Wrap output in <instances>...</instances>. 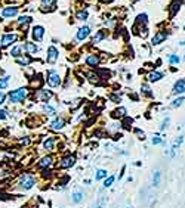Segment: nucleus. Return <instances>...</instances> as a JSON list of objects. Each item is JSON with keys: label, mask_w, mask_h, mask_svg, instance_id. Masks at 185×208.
Returning a JSON list of instances; mask_svg holds the SVG:
<instances>
[{"label": "nucleus", "mask_w": 185, "mask_h": 208, "mask_svg": "<svg viewBox=\"0 0 185 208\" xmlns=\"http://www.w3.org/2000/svg\"><path fill=\"white\" fill-rule=\"evenodd\" d=\"M27 94H28V90L24 89V87H21V89H16V90L9 92L7 97H9V102L10 103H18V102H22L27 97Z\"/></svg>", "instance_id": "f257e3e1"}, {"label": "nucleus", "mask_w": 185, "mask_h": 208, "mask_svg": "<svg viewBox=\"0 0 185 208\" xmlns=\"http://www.w3.org/2000/svg\"><path fill=\"white\" fill-rule=\"evenodd\" d=\"M18 185H19V189H22V190H30V189L36 185V177H34L33 174H22V176L19 177Z\"/></svg>", "instance_id": "f03ea898"}, {"label": "nucleus", "mask_w": 185, "mask_h": 208, "mask_svg": "<svg viewBox=\"0 0 185 208\" xmlns=\"http://www.w3.org/2000/svg\"><path fill=\"white\" fill-rule=\"evenodd\" d=\"M47 84H49L50 87H58V86L61 84V77H59V74H58L56 71L50 70V71L47 73Z\"/></svg>", "instance_id": "7ed1b4c3"}, {"label": "nucleus", "mask_w": 185, "mask_h": 208, "mask_svg": "<svg viewBox=\"0 0 185 208\" xmlns=\"http://www.w3.org/2000/svg\"><path fill=\"white\" fill-rule=\"evenodd\" d=\"M16 40H18V36L16 34H4L0 39V46L1 47H7V46H10L12 43H15Z\"/></svg>", "instance_id": "20e7f679"}, {"label": "nucleus", "mask_w": 185, "mask_h": 208, "mask_svg": "<svg viewBox=\"0 0 185 208\" xmlns=\"http://www.w3.org/2000/svg\"><path fill=\"white\" fill-rule=\"evenodd\" d=\"M74 164H75V157H74V155H67V157H64V158L61 160L59 167H61V168H70V167H73Z\"/></svg>", "instance_id": "39448f33"}, {"label": "nucleus", "mask_w": 185, "mask_h": 208, "mask_svg": "<svg viewBox=\"0 0 185 208\" xmlns=\"http://www.w3.org/2000/svg\"><path fill=\"white\" fill-rule=\"evenodd\" d=\"M58 55H59L58 49H56V47H53V46H50V47L47 49V62H49V64H53V62H56V59H58Z\"/></svg>", "instance_id": "423d86ee"}, {"label": "nucleus", "mask_w": 185, "mask_h": 208, "mask_svg": "<svg viewBox=\"0 0 185 208\" xmlns=\"http://www.w3.org/2000/svg\"><path fill=\"white\" fill-rule=\"evenodd\" d=\"M43 34H44V28H43L41 25H36V27L33 28V33H31V36H33V39H34V40L40 42V40L43 39Z\"/></svg>", "instance_id": "0eeeda50"}, {"label": "nucleus", "mask_w": 185, "mask_h": 208, "mask_svg": "<svg viewBox=\"0 0 185 208\" xmlns=\"http://www.w3.org/2000/svg\"><path fill=\"white\" fill-rule=\"evenodd\" d=\"M175 94H182L185 93V80H178L175 86H173V90H172Z\"/></svg>", "instance_id": "6e6552de"}, {"label": "nucleus", "mask_w": 185, "mask_h": 208, "mask_svg": "<svg viewBox=\"0 0 185 208\" xmlns=\"http://www.w3.org/2000/svg\"><path fill=\"white\" fill-rule=\"evenodd\" d=\"M52 96H53V94H52L50 90H40V92L37 93V99L41 100V102H47Z\"/></svg>", "instance_id": "1a4fd4ad"}, {"label": "nucleus", "mask_w": 185, "mask_h": 208, "mask_svg": "<svg viewBox=\"0 0 185 208\" xmlns=\"http://www.w3.org/2000/svg\"><path fill=\"white\" fill-rule=\"evenodd\" d=\"M90 34V28L89 27H81V28H78V31H77V40H84L87 36Z\"/></svg>", "instance_id": "9d476101"}, {"label": "nucleus", "mask_w": 185, "mask_h": 208, "mask_svg": "<svg viewBox=\"0 0 185 208\" xmlns=\"http://www.w3.org/2000/svg\"><path fill=\"white\" fill-rule=\"evenodd\" d=\"M83 198H84V193L81 190H75L71 193V202L73 204H80L83 201Z\"/></svg>", "instance_id": "9b49d317"}, {"label": "nucleus", "mask_w": 185, "mask_h": 208, "mask_svg": "<svg viewBox=\"0 0 185 208\" xmlns=\"http://www.w3.org/2000/svg\"><path fill=\"white\" fill-rule=\"evenodd\" d=\"M43 149L44 151H53L55 149V139L53 137H47L44 142H43Z\"/></svg>", "instance_id": "f8f14e48"}, {"label": "nucleus", "mask_w": 185, "mask_h": 208, "mask_svg": "<svg viewBox=\"0 0 185 208\" xmlns=\"http://www.w3.org/2000/svg\"><path fill=\"white\" fill-rule=\"evenodd\" d=\"M18 13V7H4L1 10V15L4 18H10V16H15Z\"/></svg>", "instance_id": "ddd939ff"}, {"label": "nucleus", "mask_w": 185, "mask_h": 208, "mask_svg": "<svg viewBox=\"0 0 185 208\" xmlns=\"http://www.w3.org/2000/svg\"><path fill=\"white\" fill-rule=\"evenodd\" d=\"M64 125H65L64 118H55V120L50 123V128H52V130H61Z\"/></svg>", "instance_id": "4468645a"}, {"label": "nucleus", "mask_w": 185, "mask_h": 208, "mask_svg": "<svg viewBox=\"0 0 185 208\" xmlns=\"http://www.w3.org/2000/svg\"><path fill=\"white\" fill-rule=\"evenodd\" d=\"M52 164H53V158H52L50 155H47V157H44V158L40 160L38 167H40V168H46V167H50Z\"/></svg>", "instance_id": "2eb2a0df"}, {"label": "nucleus", "mask_w": 185, "mask_h": 208, "mask_svg": "<svg viewBox=\"0 0 185 208\" xmlns=\"http://www.w3.org/2000/svg\"><path fill=\"white\" fill-rule=\"evenodd\" d=\"M86 64H87L89 67H96V65L99 64V56H96V55L87 56V58H86Z\"/></svg>", "instance_id": "dca6fc26"}, {"label": "nucleus", "mask_w": 185, "mask_h": 208, "mask_svg": "<svg viewBox=\"0 0 185 208\" xmlns=\"http://www.w3.org/2000/svg\"><path fill=\"white\" fill-rule=\"evenodd\" d=\"M166 39V34L164 33H157L154 37H152V40H151V43L154 44V46H157V44H160V43L163 42Z\"/></svg>", "instance_id": "f3484780"}, {"label": "nucleus", "mask_w": 185, "mask_h": 208, "mask_svg": "<svg viewBox=\"0 0 185 208\" xmlns=\"http://www.w3.org/2000/svg\"><path fill=\"white\" fill-rule=\"evenodd\" d=\"M108 177V171L104 170V168H99L95 174V180H102V179H107Z\"/></svg>", "instance_id": "a211bd4d"}, {"label": "nucleus", "mask_w": 185, "mask_h": 208, "mask_svg": "<svg viewBox=\"0 0 185 208\" xmlns=\"http://www.w3.org/2000/svg\"><path fill=\"white\" fill-rule=\"evenodd\" d=\"M161 78H163V74L158 73V71H154V73H151V74L148 75V80H149V81H158V80H161Z\"/></svg>", "instance_id": "6ab92c4d"}, {"label": "nucleus", "mask_w": 185, "mask_h": 208, "mask_svg": "<svg viewBox=\"0 0 185 208\" xmlns=\"http://www.w3.org/2000/svg\"><path fill=\"white\" fill-rule=\"evenodd\" d=\"M160 179H161V173H160L158 170H155L154 174H152V186H158Z\"/></svg>", "instance_id": "aec40b11"}, {"label": "nucleus", "mask_w": 185, "mask_h": 208, "mask_svg": "<svg viewBox=\"0 0 185 208\" xmlns=\"http://www.w3.org/2000/svg\"><path fill=\"white\" fill-rule=\"evenodd\" d=\"M124 114H126V109L124 108H118V109H115L112 112V117L114 118H121V117H124Z\"/></svg>", "instance_id": "412c9836"}, {"label": "nucleus", "mask_w": 185, "mask_h": 208, "mask_svg": "<svg viewBox=\"0 0 185 208\" xmlns=\"http://www.w3.org/2000/svg\"><path fill=\"white\" fill-rule=\"evenodd\" d=\"M114 180H115V177L114 176H108L105 180H104V187L107 189V187H111L112 186V183H114Z\"/></svg>", "instance_id": "4be33fe9"}, {"label": "nucleus", "mask_w": 185, "mask_h": 208, "mask_svg": "<svg viewBox=\"0 0 185 208\" xmlns=\"http://www.w3.org/2000/svg\"><path fill=\"white\" fill-rule=\"evenodd\" d=\"M25 50L30 52V53H36L37 50H38V47H37L36 44H33V43H27L25 44Z\"/></svg>", "instance_id": "5701e85b"}, {"label": "nucleus", "mask_w": 185, "mask_h": 208, "mask_svg": "<svg viewBox=\"0 0 185 208\" xmlns=\"http://www.w3.org/2000/svg\"><path fill=\"white\" fill-rule=\"evenodd\" d=\"M16 62H18L19 65H28V64L31 62V58H28V56H22V58H18Z\"/></svg>", "instance_id": "b1692460"}, {"label": "nucleus", "mask_w": 185, "mask_h": 208, "mask_svg": "<svg viewBox=\"0 0 185 208\" xmlns=\"http://www.w3.org/2000/svg\"><path fill=\"white\" fill-rule=\"evenodd\" d=\"M21 50H22V49H21L19 46H15V47L10 50V55H12L13 58H19V56H21Z\"/></svg>", "instance_id": "393cba45"}, {"label": "nucleus", "mask_w": 185, "mask_h": 208, "mask_svg": "<svg viewBox=\"0 0 185 208\" xmlns=\"http://www.w3.org/2000/svg\"><path fill=\"white\" fill-rule=\"evenodd\" d=\"M179 56L178 55H169V64L170 65H176V64H179Z\"/></svg>", "instance_id": "a878e982"}, {"label": "nucleus", "mask_w": 185, "mask_h": 208, "mask_svg": "<svg viewBox=\"0 0 185 208\" xmlns=\"http://www.w3.org/2000/svg\"><path fill=\"white\" fill-rule=\"evenodd\" d=\"M43 111H44L47 115H55V109H53L50 105H47V103H44V105H43Z\"/></svg>", "instance_id": "bb28decb"}, {"label": "nucleus", "mask_w": 185, "mask_h": 208, "mask_svg": "<svg viewBox=\"0 0 185 208\" xmlns=\"http://www.w3.org/2000/svg\"><path fill=\"white\" fill-rule=\"evenodd\" d=\"M77 19L86 21V19H87V10H80V12H77Z\"/></svg>", "instance_id": "cd10ccee"}, {"label": "nucleus", "mask_w": 185, "mask_h": 208, "mask_svg": "<svg viewBox=\"0 0 185 208\" xmlns=\"http://www.w3.org/2000/svg\"><path fill=\"white\" fill-rule=\"evenodd\" d=\"M184 100H185L184 97H178V99H175V100L170 103V106H172V108H178V106H181V105H182V102H184Z\"/></svg>", "instance_id": "c85d7f7f"}, {"label": "nucleus", "mask_w": 185, "mask_h": 208, "mask_svg": "<svg viewBox=\"0 0 185 208\" xmlns=\"http://www.w3.org/2000/svg\"><path fill=\"white\" fill-rule=\"evenodd\" d=\"M105 37V33L104 31H98V34L93 37V43H98V42H101L102 39Z\"/></svg>", "instance_id": "c756f323"}, {"label": "nucleus", "mask_w": 185, "mask_h": 208, "mask_svg": "<svg viewBox=\"0 0 185 208\" xmlns=\"http://www.w3.org/2000/svg\"><path fill=\"white\" fill-rule=\"evenodd\" d=\"M9 84V77H4V78H0V90L6 89Z\"/></svg>", "instance_id": "7c9ffc66"}, {"label": "nucleus", "mask_w": 185, "mask_h": 208, "mask_svg": "<svg viewBox=\"0 0 185 208\" xmlns=\"http://www.w3.org/2000/svg\"><path fill=\"white\" fill-rule=\"evenodd\" d=\"M18 22H19V24H24V25H25V24L31 22V18H30V16H21V18L18 19Z\"/></svg>", "instance_id": "2f4dec72"}, {"label": "nucleus", "mask_w": 185, "mask_h": 208, "mask_svg": "<svg viewBox=\"0 0 185 208\" xmlns=\"http://www.w3.org/2000/svg\"><path fill=\"white\" fill-rule=\"evenodd\" d=\"M151 143H152V145H161V143H163V140H161V137H160V136H154V137L151 139Z\"/></svg>", "instance_id": "473e14b6"}, {"label": "nucleus", "mask_w": 185, "mask_h": 208, "mask_svg": "<svg viewBox=\"0 0 185 208\" xmlns=\"http://www.w3.org/2000/svg\"><path fill=\"white\" fill-rule=\"evenodd\" d=\"M141 90H142V92H144V94H147V96H151V94H152V93H151V89L148 87L147 84H142Z\"/></svg>", "instance_id": "72a5a7b5"}, {"label": "nucleus", "mask_w": 185, "mask_h": 208, "mask_svg": "<svg viewBox=\"0 0 185 208\" xmlns=\"http://www.w3.org/2000/svg\"><path fill=\"white\" fill-rule=\"evenodd\" d=\"M135 133L138 134V139H141V140H144V139H145V133H144V131H141L139 128H135Z\"/></svg>", "instance_id": "f704fd0d"}, {"label": "nucleus", "mask_w": 185, "mask_h": 208, "mask_svg": "<svg viewBox=\"0 0 185 208\" xmlns=\"http://www.w3.org/2000/svg\"><path fill=\"white\" fill-rule=\"evenodd\" d=\"M169 121H170V120H169V117H166V118L161 121V124H160V130H164V128L167 127V124H169Z\"/></svg>", "instance_id": "c9c22d12"}, {"label": "nucleus", "mask_w": 185, "mask_h": 208, "mask_svg": "<svg viewBox=\"0 0 185 208\" xmlns=\"http://www.w3.org/2000/svg\"><path fill=\"white\" fill-rule=\"evenodd\" d=\"M41 4L46 6V4H53V0H41Z\"/></svg>", "instance_id": "e433bc0d"}, {"label": "nucleus", "mask_w": 185, "mask_h": 208, "mask_svg": "<svg viewBox=\"0 0 185 208\" xmlns=\"http://www.w3.org/2000/svg\"><path fill=\"white\" fill-rule=\"evenodd\" d=\"M4 97H6V96H4V93H3V92H0V105H1V103H4Z\"/></svg>", "instance_id": "4c0bfd02"}, {"label": "nucleus", "mask_w": 185, "mask_h": 208, "mask_svg": "<svg viewBox=\"0 0 185 208\" xmlns=\"http://www.w3.org/2000/svg\"><path fill=\"white\" fill-rule=\"evenodd\" d=\"M0 120H6V111H0Z\"/></svg>", "instance_id": "58836bf2"}, {"label": "nucleus", "mask_w": 185, "mask_h": 208, "mask_svg": "<svg viewBox=\"0 0 185 208\" xmlns=\"http://www.w3.org/2000/svg\"><path fill=\"white\" fill-rule=\"evenodd\" d=\"M181 46H185V42H182V43H181Z\"/></svg>", "instance_id": "ea45409f"}, {"label": "nucleus", "mask_w": 185, "mask_h": 208, "mask_svg": "<svg viewBox=\"0 0 185 208\" xmlns=\"http://www.w3.org/2000/svg\"><path fill=\"white\" fill-rule=\"evenodd\" d=\"M96 208H104V207H102V205H98V207H96Z\"/></svg>", "instance_id": "a19ab883"}, {"label": "nucleus", "mask_w": 185, "mask_h": 208, "mask_svg": "<svg viewBox=\"0 0 185 208\" xmlns=\"http://www.w3.org/2000/svg\"><path fill=\"white\" fill-rule=\"evenodd\" d=\"M127 208H130V207H127Z\"/></svg>", "instance_id": "79ce46f5"}]
</instances>
